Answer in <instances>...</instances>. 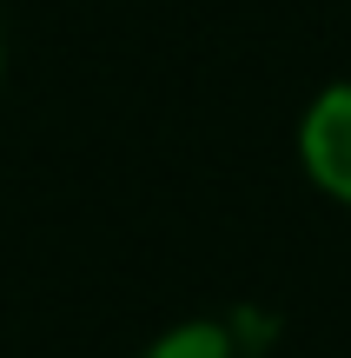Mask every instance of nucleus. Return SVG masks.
<instances>
[{
	"label": "nucleus",
	"instance_id": "f257e3e1",
	"mask_svg": "<svg viewBox=\"0 0 351 358\" xmlns=\"http://www.w3.org/2000/svg\"><path fill=\"white\" fill-rule=\"evenodd\" d=\"M305 166L325 192L351 199V87H331L305 120Z\"/></svg>",
	"mask_w": 351,
	"mask_h": 358
}]
</instances>
